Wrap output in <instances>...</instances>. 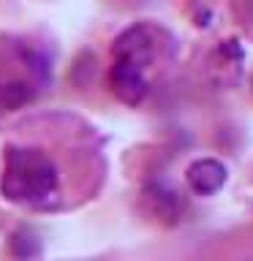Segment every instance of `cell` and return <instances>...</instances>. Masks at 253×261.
<instances>
[{
  "instance_id": "7a4b0ae2",
  "label": "cell",
  "mask_w": 253,
  "mask_h": 261,
  "mask_svg": "<svg viewBox=\"0 0 253 261\" xmlns=\"http://www.w3.org/2000/svg\"><path fill=\"white\" fill-rule=\"evenodd\" d=\"M185 177H188V185H191L193 193L212 196V193H218L226 182V166L215 158H199V161H193L191 166H188Z\"/></svg>"
},
{
  "instance_id": "3957f363",
  "label": "cell",
  "mask_w": 253,
  "mask_h": 261,
  "mask_svg": "<svg viewBox=\"0 0 253 261\" xmlns=\"http://www.w3.org/2000/svg\"><path fill=\"white\" fill-rule=\"evenodd\" d=\"M112 85L125 103H139L147 95V79H144V68L134 65L128 60H117L112 68Z\"/></svg>"
},
{
  "instance_id": "277c9868",
  "label": "cell",
  "mask_w": 253,
  "mask_h": 261,
  "mask_svg": "<svg viewBox=\"0 0 253 261\" xmlns=\"http://www.w3.org/2000/svg\"><path fill=\"white\" fill-rule=\"evenodd\" d=\"M11 253L19 261H33V258H38V253H41V240H38V234L36 231H30V228H22V231H16L14 234V240H11Z\"/></svg>"
},
{
  "instance_id": "6da1fadb",
  "label": "cell",
  "mask_w": 253,
  "mask_h": 261,
  "mask_svg": "<svg viewBox=\"0 0 253 261\" xmlns=\"http://www.w3.org/2000/svg\"><path fill=\"white\" fill-rule=\"evenodd\" d=\"M57 191L55 163L38 150H8L3 171V193L14 201L44 204Z\"/></svg>"
}]
</instances>
